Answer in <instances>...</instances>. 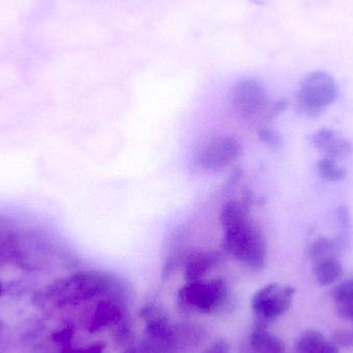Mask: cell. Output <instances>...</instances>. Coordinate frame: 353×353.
<instances>
[{
	"mask_svg": "<svg viewBox=\"0 0 353 353\" xmlns=\"http://www.w3.org/2000/svg\"><path fill=\"white\" fill-rule=\"evenodd\" d=\"M317 172L321 178L330 181V182H338V181L343 180L347 175L345 170L340 167L337 161L327 159V157L321 159L317 163Z\"/></svg>",
	"mask_w": 353,
	"mask_h": 353,
	"instance_id": "14",
	"label": "cell"
},
{
	"mask_svg": "<svg viewBox=\"0 0 353 353\" xmlns=\"http://www.w3.org/2000/svg\"><path fill=\"white\" fill-rule=\"evenodd\" d=\"M338 86L333 77L325 72L307 74L296 92V108L309 118H317L335 103Z\"/></svg>",
	"mask_w": 353,
	"mask_h": 353,
	"instance_id": "2",
	"label": "cell"
},
{
	"mask_svg": "<svg viewBox=\"0 0 353 353\" xmlns=\"http://www.w3.org/2000/svg\"><path fill=\"white\" fill-rule=\"evenodd\" d=\"M223 247L228 254L253 271L265 269L267 242L265 234L242 201L224 203L220 213Z\"/></svg>",
	"mask_w": 353,
	"mask_h": 353,
	"instance_id": "1",
	"label": "cell"
},
{
	"mask_svg": "<svg viewBox=\"0 0 353 353\" xmlns=\"http://www.w3.org/2000/svg\"><path fill=\"white\" fill-rule=\"evenodd\" d=\"M294 294L296 290L292 286L269 284L253 296V310L263 321H275L290 308Z\"/></svg>",
	"mask_w": 353,
	"mask_h": 353,
	"instance_id": "5",
	"label": "cell"
},
{
	"mask_svg": "<svg viewBox=\"0 0 353 353\" xmlns=\"http://www.w3.org/2000/svg\"><path fill=\"white\" fill-rule=\"evenodd\" d=\"M311 143L327 159L342 161L352 154V145L350 141L338 136L334 130H321L311 136Z\"/></svg>",
	"mask_w": 353,
	"mask_h": 353,
	"instance_id": "7",
	"label": "cell"
},
{
	"mask_svg": "<svg viewBox=\"0 0 353 353\" xmlns=\"http://www.w3.org/2000/svg\"><path fill=\"white\" fill-rule=\"evenodd\" d=\"M332 299L341 319L353 321V278L344 280L332 290Z\"/></svg>",
	"mask_w": 353,
	"mask_h": 353,
	"instance_id": "12",
	"label": "cell"
},
{
	"mask_svg": "<svg viewBox=\"0 0 353 353\" xmlns=\"http://www.w3.org/2000/svg\"><path fill=\"white\" fill-rule=\"evenodd\" d=\"M296 353H340L339 347L317 331H307L299 337Z\"/></svg>",
	"mask_w": 353,
	"mask_h": 353,
	"instance_id": "10",
	"label": "cell"
},
{
	"mask_svg": "<svg viewBox=\"0 0 353 353\" xmlns=\"http://www.w3.org/2000/svg\"><path fill=\"white\" fill-rule=\"evenodd\" d=\"M250 344L255 353H286L282 340L263 327H257L252 332Z\"/></svg>",
	"mask_w": 353,
	"mask_h": 353,
	"instance_id": "13",
	"label": "cell"
},
{
	"mask_svg": "<svg viewBox=\"0 0 353 353\" xmlns=\"http://www.w3.org/2000/svg\"><path fill=\"white\" fill-rule=\"evenodd\" d=\"M230 103L239 117L254 119L269 111L270 99L265 87L254 79H244L234 85Z\"/></svg>",
	"mask_w": 353,
	"mask_h": 353,
	"instance_id": "3",
	"label": "cell"
},
{
	"mask_svg": "<svg viewBox=\"0 0 353 353\" xmlns=\"http://www.w3.org/2000/svg\"><path fill=\"white\" fill-rule=\"evenodd\" d=\"M259 139L261 143L267 145L269 148L273 150H278L283 145L281 134L276 132L273 128H265L259 130Z\"/></svg>",
	"mask_w": 353,
	"mask_h": 353,
	"instance_id": "15",
	"label": "cell"
},
{
	"mask_svg": "<svg viewBox=\"0 0 353 353\" xmlns=\"http://www.w3.org/2000/svg\"><path fill=\"white\" fill-rule=\"evenodd\" d=\"M203 353H228V346L225 342L218 341Z\"/></svg>",
	"mask_w": 353,
	"mask_h": 353,
	"instance_id": "18",
	"label": "cell"
},
{
	"mask_svg": "<svg viewBox=\"0 0 353 353\" xmlns=\"http://www.w3.org/2000/svg\"><path fill=\"white\" fill-rule=\"evenodd\" d=\"M332 342L337 347H352L353 346V333L346 331V330H337L333 334Z\"/></svg>",
	"mask_w": 353,
	"mask_h": 353,
	"instance_id": "16",
	"label": "cell"
},
{
	"mask_svg": "<svg viewBox=\"0 0 353 353\" xmlns=\"http://www.w3.org/2000/svg\"><path fill=\"white\" fill-rule=\"evenodd\" d=\"M313 274L321 285H332L341 279L344 270L338 257H327L314 261Z\"/></svg>",
	"mask_w": 353,
	"mask_h": 353,
	"instance_id": "11",
	"label": "cell"
},
{
	"mask_svg": "<svg viewBox=\"0 0 353 353\" xmlns=\"http://www.w3.org/2000/svg\"><path fill=\"white\" fill-rule=\"evenodd\" d=\"M221 261V255L214 251H199L187 257L185 276L188 282L203 280Z\"/></svg>",
	"mask_w": 353,
	"mask_h": 353,
	"instance_id": "9",
	"label": "cell"
},
{
	"mask_svg": "<svg viewBox=\"0 0 353 353\" xmlns=\"http://www.w3.org/2000/svg\"><path fill=\"white\" fill-rule=\"evenodd\" d=\"M225 296L226 285L220 279L190 281L180 292V298L184 304L205 312L217 308L218 305L223 302Z\"/></svg>",
	"mask_w": 353,
	"mask_h": 353,
	"instance_id": "6",
	"label": "cell"
},
{
	"mask_svg": "<svg viewBox=\"0 0 353 353\" xmlns=\"http://www.w3.org/2000/svg\"><path fill=\"white\" fill-rule=\"evenodd\" d=\"M348 240H350V234H345V232H339L336 238L321 236L309 244L307 247V254L313 263L327 257L339 259L340 255L346 249Z\"/></svg>",
	"mask_w": 353,
	"mask_h": 353,
	"instance_id": "8",
	"label": "cell"
},
{
	"mask_svg": "<svg viewBox=\"0 0 353 353\" xmlns=\"http://www.w3.org/2000/svg\"><path fill=\"white\" fill-rule=\"evenodd\" d=\"M241 153L242 146L234 137H214L199 149L197 152V163L205 171H221L236 161L240 157Z\"/></svg>",
	"mask_w": 353,
	"mask_h": 353,
	"instance_id": "4",
	"label": "cell"
},
{
	"mask_svg": "<svg viewBox=\"0 0 353 353\" xmlns=\"http://www.w3.org/2000/svg\"><path fill=\"white\" fill-rule=\"evenodd\" d=\"M336 217H337L338 223H339L341 232L350 234L352 228V216H350V210L346 207H339L336 211Z\"/></svg>",
	"mask_w": 353,
	"mask_h": 353,
	"instance_id": "17",
	"label": "cell"
}]
</instances>
